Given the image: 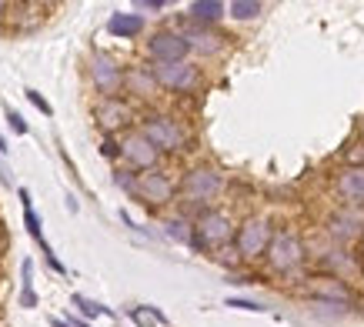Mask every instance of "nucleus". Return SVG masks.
<instances>
[{"instance_id":"obj_1","label":"nucleus","mask_w":364,"mask_h":327,"mask_svg":"<svg viewBox=\"0 0 364 327\" xmlns=\"http://www.w3.org/2000/svg\"><path fill=\"white\" fill-rule=\"evenodd\" d=\"M194 237H191V247L198 251H210V247H224L228 240H234V224L224 210H214V208H204L194 218Z\"/></svg>"},{"instance_id":"obj_2","label":"nucleus","mask_w":364,"mask_h":327,"mask_svg":"<svg viewBox=\"0 0 364 327\" xmlns=\"http://www.w3.org/2000/svg\"><path fill=\"white\" fill-rule=\"evenodd\" d=\"M141 134L147 137V144L157 154H177V151H184V144H188V134L181 131V124L174 117H167V114H151V117L144 120Z\"/></svg>"},{"instance_id":"obj_3","label":"nucleus","mask_w":364,"mask_h":327,"mask_svg":"<svg viewBox=\"0 0 364 327\" xmlns=\"http://www.w3.org/2000/svg\"><path fill=\"white\" fill-rule=\"evenodd\" d=\"M271 224L264 218H247L241 227L234 230V251L241 254L244 261H257L264 257L267 247H271Z\"/></svg>"},{"instance_id":"obj_4","label":"nucleus","mask_w":364,"mask_h":327,"mask_svg":"<svg viewBox=\"0 0 364 327\" xmlns=\"http://www.w3.org/2000/svg\"><path fill=\"white\" fill-rule=\"evenodd\" d=\"M151 77H154L157 87L174 90V94H191V90L200 87V70L194 64H188V60H181V64H154Z\"/></svg>"},{"instance_id":"obj_5","label":"nucleus","mask_w":364,"mask_h":327,"mask_svg":"<svg viewBox=\"0 0 364 327\" xmlns=\"http://www.w3.org/2000/svg\"><path fill=\"white\" fill-rule=\"evenodd\" d=\"M147 54L154 64H181V60H188L191 47L184 41V33L177 31H157L151 41H147Z\"/></svg>"},{"instance_id":"obj_6","label":"nucleus","mask_w":364,"mask_h":327,"mask_svg":"<svg viewBox=\"0 0 364 327\" xmlns=\"http://www.w3.org/2000/svg\"><path fill=\"white\" fill-rule=\"evenodd\" d=\"M264 257L274 271L287 274V271H294V267H301V261H304V244H301V237H294V234H277V237H271V247H267Z\"/></svg>"},{"instance_id":"obj_7","label":"nucleus","mask_w":364,"mask_h":327,"mask_svg":"<svg viewBox=\"0 0 364 327\" xmlns=\"http://www.w3.org/2000/svg\"><path fill=\"white\" fill-rule=\"evenodd\" d=\"M134 197H141L144 204H154V208L171 204L174 200V181L167 174H161V171H144V174H137Z\"/></svg>"},{"instance_id":"obj_8","label":"nucleus","mask_w":364,"mask_h":327,"mask_svg":"<svg viewBox=\"0 0 364 327\" xmlns=\"http://www.w3.org/2000/svg\"><path fill=\"white\" fill-rule=\"evenodd\" d=\"M90 77H94V87H97L104 97H117L124 87V70L111 54H94Z\"/></svg>"},{"instance_id":"obj_9","label":"nucleus","mask_w":364,"mask_h":327,"mask_svg":"<svg viewBox=\"0 0 364 327\" xmlns=\"http://www.w3.org/2000/svg\"><path fill=\"white\" fill-rule=\"evenodd\" d=\"M181 191L191 197V200H210V197L221 194V174L214 167H194L184 174V184Z\"/></svg>"},{"instance_id":"obj_10","label":"nucleus","mask_w":364,"mask_h":327,"mask_svg":"<svg viewBox=\"0 0 364 327\" xmlns=\"http://www.w3.org/2000/svg\"><path fill=\"white\" fill-rule=\"evenodd\" d=\"M121 157L131 164L134 171H141L144 174V171H154V164H157L161 154H157L154 147L147 144V137L137 131V134H127V137L121 141Z\"/></svg>"},{"instance_id":"obj_11","label":"nucleus","mask_w":364,"mask_h":327,"mask_svg":"<svg viewBox=\"0 0 364 327\" xmlns=\"http://www.w3.org/2000/svg\"><path fill=\"white\" fill-rule=\"evenodd\" d=\"M94 117H97V124L104 127L107 134H114V131H121V127H127L134 120V114H131V107H127V100H121V97H104L94 107Z\"/></svg>"},{"instance_id":"obj_12","label":"nucleus","mask_w":364,"mask_h":327,"mask_svg":"<svg viewBox=\"0 0 364 327\" xmlns=\"http://www.w3.org/2000/svg\"><path fill=\"white\" fill-rule=\"evenodd\" d=\"M338 194H341L344 200L364 204V167H348V171L338 177Z\"/></svg>"},{"instance_id":"obj_13","label":"nucleus","mask_w":364,"mask_h":327,"mask_svg":"<svg viewBox=\"0 0 364 327\" xmlns=\"http://www.w3.org/2000/svg\"><path fill=\"white\" fill-rule=\"evenodd\" d=\"M21 194V204H23V224H27V230H31V237L41 244V251L47 254V257H54V251L47 247V240H44V227H41V218H37V210H33V204H31V191H17Z\"/></svg>"},{"instance_id":"obj_14","label":"nucleus","mask_w":364,"mask_h":327,"mask_svg":"<svg viewBox=\"0 0 364 327\" xmlns=\"http://www.w3.org/2000/svg\"><path fill=\"white\" fill-rule=\"evenodd\" d=\"M107 31H111L114 37H121V41H131V37H137V33L144 31V17L141 14H111Z\"/></svg>"},{"instance_id":"obj_15","label":"nucleus","mask_w":364,"mask_h":327,"mask_svg":"<svg viewBox=\"0 0 364 327\" xmlns=\"http://www.w3.org/2000/svg\"><path fill=\"white\" fill-rule=\"evenodd\" d=\"M188 14L194 23H218L228 14V7H224L221 0H194Z\"/></svg>"},{"instance_id":"obj_16","label":"nucleus","mask_w":364,"mask_h":327,"mask_svg":"<svg viewBox=\"0 0 364 327\" xmlns=\"http://www.w3.org/2000/svg\"><path fill=\"white\" fill-rule=\"evenodd\" d=\"M124 84L127 87H134L137 94H154L157 90V84H154V77H151V70H131V74H124Z\"/></svg>"},{"instance_id":"obj_17","label":"nucleus","mask_w":364,"mask_h":327,"mask_svg":"<svg viewBox=\"0 0 364 327\" xmlns=\"http://www.w3.org/2000/svg\"><path fill=\"white\" fill-rule=\"evenodd\" d=\"M228 14L234 21H254L261 14V4L257 0H234V4H228Z\"/></svg>"},{"instance_id":"obj_18","label":"nucleus","mask_w":364,"mask_h":327,"mask_svg":"<svg viewBox=\"0 0 364 327\" xmlns=\"http://www.w3.org/2000/svg\"><path fill=\"white\" fill-rule=\"evenodd\" d=\"M164 227H167V237L181 240V244H191V237H194V227H191V224H188V220H184V218L167 220Z\"/></svg>"},{"instance_id":"obj_19","label":"nucleus","mask_w":364,"mask_h":327,"mask_svg":"<svg viewBox=\"0 0 364 327\" xmlns=\"http://www.w3.org/2000/svg\"><path fill=\"white\" fill-rule=\"evenodd\" d=\"M74 304L80 307V314H87V317H97V314H111L104 304H97V301H87V297H80V294H74Z\"/></svg>"},{"instance_id":"obj_20","label":"nucleus","mask_w":364,"mask_h":327,"mask_svg":"<svg viewBox=\"0 0 364 327\" xmlns=\"http://www.w3.org/2000/svg\"><path fill=\"white\" fill-rule=\"evenodd\" d=\"M114 184L121 187V191H127V194H134V187H137V174H131V171H117V174H114Z\"/></svg>"},{"instance_id":"obj_21","label":"nucleus","mask_w":364,"mask_h":327,"mask_svg":"<svg viewBox=\"0 0 364 327\" xmlns=\"http://www.w3.org/2000/svg\"><path fill=\"white\" fill-rule=\"evenodd\" d=\"M100 154H104V157H121V144H117V137H114V134H107V137H104Z\"/></svg>"},{"instance_id":"obj_22","label":"nucleus","mask_w":364,"mask_h":327,"mask_svg":"<svg viewBox=\"0 0 364 327\" xmlns=\"http://www.w3.org/2000/svg\"><path fill=\"white\" fill-rule=\"evenodd\" d=\"M27 100H31V104H33V107H37V110H41V114H47V117L54 114V107H50V104H47V100L41 97L37 90H27Z\"/></svg>"},{"instance_id":"obj_23","label":"nucleus","mask_w":364,"mask_h":327,"mask_svg":"<svg viewBox=\"0 0 364 327\" xmlns=\"http://www.w3.org/2000/svg\"><path fill=\"white\" fill-rule=\"evenodd\" d=\"M7 120H11V127L17 134H27V124H23V117L17 114V110H7Z\"/></svg>"},{"instance_id":"obj_24","label":"nucleus","mask_w":364,"mask_h":327,"mask_svg":"<svg viewBox=\"0 0 364 327\" xmlns=\"http://www.w3.org/2000/svg\"><path fill=\"white\" fill-rule=\"evenodd\" d=\"M167 4L164 0H141V4H137V11H164Z\"/></svg>"},{"instance_id":"obj_25","label":"nucleus","mask_w":364,"mask_h":327,"mask_svg":"<svg viewBox=\"0 0 364 327\" xmlns=\"http://www.w3.org/2000/svg\"><path fill=\"white\" fill-rule=\"evenodd\" d=\"M228 307H241V311H264L261 304H254V301H237V297H234V301H228Z\"/></svg>"},{"instance_id":"obj_26","label":"nucleus","mask_w":364,"mask_h":327,"mask_svg":"<svg viewBox=\"0 0 364 327\" xmlns=\"http://www.w3.org/2000/svg\"><path fill=\"white\" fill-rule=\"evenodd\" d=\"M0 181H4V187H14V177H11V171L0 164Z\"/></svg>"},{"instance_id":"obj_27","label":"nucleus","mask_w":364,"mask_h":327,"mask_svg":"<svg viewBox=\"0 0 364 327\" xmlns=\"http://www.w3.org/2000/svg\"><path fill=\"white\" fill-rule=\"evenodd\" d=\"M67 324H70V327H90L87 321H80V317H70V321H67Z\"/></svg>"},{"instance_id":"obj_28","label":"nucleus","mask_w":364,"mask_h":327,"mask_svg":"<svg viewBox=\"0 0 364 327\" xmlns=\"http://www.w3.org/2000/svg\"><path fill=\"white\" fill-rule=\"evenodd\" d=\"M50 327H70L67 321H60V317H50Z\"/></svg>"},{"instance_id":"obj_29","label":"nucleus","mask_w":364,"mask_h":327,"mask_svg":"<svg viewBox=\"0 0 364 327\" xmlns=\"http://www.w3.org/2000/svg\"><path fill=\"white\" fill-rule=\"evenodd\" d=\"M0 154H7V141L4 137H0Z\"/></svg>"},{"instance_id":"obj_30","label":"nucleus","mask_w":364,"mask_h":327,"mask_svg":"<svg viewBox=\"0 0 364 327\" xmlns=\"http://www.w3.org/2000/svg\"><path fill=\"white\" fill-rule=\"evenodd\" d=\"M4 11H7V4H4V0H0V14H4Z\"/></svg>"}]
</instances>
